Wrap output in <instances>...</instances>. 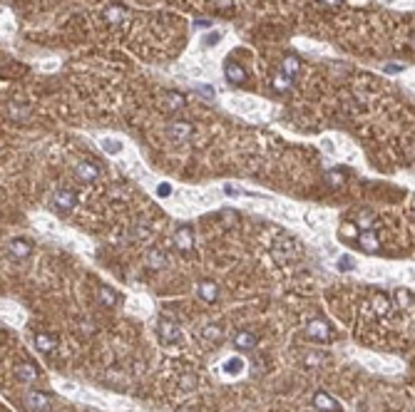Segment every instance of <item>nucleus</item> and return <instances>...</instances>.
Returning a JSON list of instances; mask_svg holds the SVG:
<instances>
[{
    "mask_svg": "<svg viewBox=\"0 0 415 412\" xmlns=\"http://www.w3.org/2000/svg\"><path fill=\"white\" fill-rule=\"evenodd\" d=\"M281 70L288 77H296V75H299V57H296V55L283 57V67H281Z\"/></svg>",
    "mask_w": 415,
    "mask_h": 412,
    "instance_id": "obj_21",
    "label": "nucleus"
},
{
    "mask_svg": "<svg viewBox=\"0 0 415 412\" xmlns=\"http://www.w3.org/2000/svg\"><path fill=\"white\" fill-rule=\"evenodd\" d=\"M358 241H360V246H363L365 251H371V253L378 251V236L373 234V231H363V234L358 236Z\"/></svg>",
    "mask_w": 415,
    "mask_h": 412,
    "instance_id": "obj_17",
    "label": "nucleus"
},
{
    "mask_svg": "<svg viewBox=\"0 0 415 412\" xmlns=\"http://www.w3.org/2000/svg\"><path fill=\"white\" fill-rule=\"evenodd\" d=\"M53 204H55L57 211H62V214H67V211H72L77 204V196L75 191H70V189H55V194H53Z\"/></svg>",
    "mask_w": 415,
    "mask_h": 412,
    "instance_id": "obj_1",
    "label": "nucleus"
},
{
    "mask_svg": "<svg viewBox=\"0 0 415 412\" xmlns=\"http://www.w3.org/2000/svg\"><path fill=\"white\" fill-rule=\"evenodd\" d=\"M174 246L182 248V251H189V248L194 246V231H191L189 226L177 228V231H174Z\"/></svg>",
    "mask_w": 415,
    "mask_h": 412,
    "instance_id": "obj_8",
    "label": "nucleus"
},
{
    "mask_svg": "<svg viewBox=\"0 0 415 412\" xmlns=\"http://www.w3.org/2000/svg\"><path fill=\"white\" fill-rule=\"evenodd\" d=\"M147 263H150V268H164V263H167V253L164 251H159V248H152L147 251Z\"/></svg>",
    "mask_w": 415,
    "mask_h": 412,
    "instance_id": "obj_15",
    "label": "nucleus"
},
{
    "mask_svg": "<svg viewBox=\"0 0 415 412\" xmlns=\"http://www.w3.org/2000/svg\"><path fill=\"white\" fill-rule=\"evenodd\" d=\"M197 92L202 94L204 99H214V90H211L209 85H199V87H197Z\"/></svg>",
    "mask_w": 415,
    "mask_h": 412,
    "instance_id": "obj_31",
    "label": "nucleus"
},
{
    "mask_svg": "<svg viewBox=\"0 0 415 412\" xmlns=\"http://www.w3.org/2000/svg\"><path fill=\"white\" fill-rule=\"evenodd\" d=\"M211 5H216V8H229L231 0H211Z\"/></svg>",
    "mask_w": 415,
    "mask_h": 412,
    "instance_id": "obj_36",
    "label": "nucleus"
},
{
    "mask_svg": "<svg viewBox=\"0 0 415 412\" xmlns=\"http://www.w3.org/2000/svg\"><path fill=\"white\" fill-rule=\"evenodd\" d=\"M219 42V33H207L204 38H202V45L204 47H211V45H216Z\"/></svg>",
    "mask_w": 415,
    "mask_h": 412,
    "instance_id": "obj_27",
    "label": "nucleus"
},
{
    "mask_svg": "<svg viewBox=\"0 0 415 412\" xmlns=\"http://www.w3.org/2000/svg\"><path fill=\"white\" fill-rule=\"evenodd\" d=\"M122 147H125V144H122L119 139H102V149L107 151V154H119Z\"/></svg>",
    "mask_w": 415,
    "mask_h": 412,
    "instance_id": "obj_23",
    "label": "nucleus"
},
{
    "mask_svg": "<svg viewBox=\"0 0 415 412\" xmlns=\"http://www.w3.org/2000/svg\"><path fill=\"white\" fill-rule=\"evenodd\" d=\"M313 405H316L319 410H323V412H336V410H338V402H336L331 395H326V393H316V395H313Z\"/></svg>",
    "mask_w": 415,
    "mask_h": 412,
    "instance_id": "obj_13",
    "label": "nucleus"
},
{
    "mask_svg": "<svg viewBox=\"0 0 415 412\" xmlns=\"http://www.w3.org/2000/svg\"><path fill=\"white\" fill-rule=\"evenodd\" d=\"M97 298L102 300L105 305H117V293H114L110 286H100V291H97Z\"/></svg>",
    "mask_w": 415,
    "mask_h": 412,
    "instance_id": "obj_20",
    "label": "nucleus"
},
{
    "mask_svg": "<svg viewBox=\"0 0 415 412\" xmlns=\"http://www.w3.org/2000/svg\"><path fill=\"white\" fill-rule=\"evenodd\" d=\"M323 5H328V8H338L340 5V0H321Z\"/></svg>",
    "mask_w": 415,
    "mask_h": 412,
    "instance_id": "obj_37",
    "label": "nucleus"
},
{
    "mask_svg": "<svg viewBox=\"0 0 415 412\" xmlns=\"http://www.w3.org/2000/svg\"><path fill=\"white\" fill-rule=\"evenodd\" d=\"M197 296L202 300H207V303H214L216 300V296H219V286L214 281H202L199 286H197Z\"/></svg>",
    "mask_w": 415,
    "mask_h": 412,
    "instance_id": "obj_9",
    "label": "nucleus"
},
{
    "mask_svg": "<svg viewBox=\"0 0 415 412\" xmlns=\"http://www.w3.org/2000/svg\"><path fill=\"white\" fill-rule=\"evenodd\" d=\"M323 179H326L331 187H340L346 176H343V171H326V174H323Z\"/></svg>",
    "mask_w": 415,
    "mask_h": 412,
    "instance_id": "obj_25",
    "label": "nucleus"
},
{
    "mask_svg": "<svg viewBox=\"0 0 415 412\" xmlns=\"http://www.w3.org/2000/svg\"><path fill=\"white\" fill-rule=\"evenodd\" d=\"M182 388H187V390H191V388H194V375H187V377H182Z\"/></svg>",
    "mask_w": 415,
    "mask_h": 412,
    "instance_id": "obj_33",
    "label": "nucleus"
},
{
    "mask_svg": "<svg viewBox=\"0 0 415 412\" xmlns=\"http://www.w3.org/2000/svg\"><path fill=\"white\" fill-rule=\"evenodd\" d=\"M398 300L400 303H410V293L408 291H398Z\"/></svg>",
    "mask_w": 415,
    "mask_h": 412,
    "instance_id": "obj_35",
    "label": "nucleus"
},
{
    "mask_svg": "<svg viewBox=\"0 0 415 412\" xmlns=\"http://www.w3.org/2000/svg\"><path fill=\"white\" fill-rule=\"evenodd\" d=\"M234 345H236L239 350H254V348H256V336H254L251 330H239V333L234 336Z\"/></svg>",
    "mask_w": 415,
    "mask_h": 412,
    "instance_id": "obj_12",
    "label": "nucleus"
},
{
    "mask_svg": "<svg viewBox=\"0 0 415 412\" xmlns=\"http://www.w3.org/2000/svg\"><path fill=\"white\" fill-rule=\"evenodd\" d=\"M167 134H169L172 142H184V139H189L194 134V127L189 122H172L167 127Z\"/></svg>",
    "mask_w": 415,
    "mask_h": 412,
    "instance_id": "obj_6",
    "label": "nucleus"
},
{
    "mask_svg": "<svg viewBox=\"0 0 415 412\" xmlns=\"http://www.w3.org/2000/svg\"><path fill=\"white\" fill-rule=\"evenodd\" d=\"M358 226H360V228H373V216H371V214H360V216H358Z\"/></svg>",
    "mask_w": 415,
    "mask_h": 412,
    "instance_id": "obj_29",
    "label": "nucleus"
},
{
    "mask_svg": "<svg viewBox=\"0 0 415 412\" xmlns=\"http://www.w3.org/2000/svg\"><path fill=\"white\" fill-rule=\"evenodd\" d=\"M177 412H194V410H191V407H179Z\"/></svg>",
    "mask_w": 415,
    "mask_h": 412,
    "instance_id": "obj_39",
    "label": "nucleus"
},
{
    "mask_svg": "<svg viewBox=\"0 0 415 412\" xmlns=\"http://www.w3.org/2000/svg\"><path fill=\"white\" fill-rule=\"evenodd\" d=\"M159 338L164 340V343H169V345H174V343H179L182 340V328L174 323V320H159Z\"/></svg>",
    "mask_w": 415,
    "mask_h": 412,
    "instance_id": "obj_2",
    "label": "nucleus"
},
{
    "mask_svg": "<svg viewBox=\"0 0 415 412\" xmlns=\"http://www.w3.org/2000/svg\"><path fill=\"white\" fill-rule=\"evenodd\" d=\"M219 336H222V333H219V328H214V325H209L207 330L202 333V338H204V340H216Z\"/></svg>",
    "mask_w": 415,
    "mask_h": 412,
    "instance_id": "obj_30",
    "label": "nucleus"
},
{
    "mask_svg": "<svg viewBox=\"0 0 415 412\" xmlns=\"http://www.w3.org/2000/svg\"><path fill=\"white\" fill-rule=\"evenodd\" d=\"M75 176L80 182H85V184H92L94 179L100 176V169H97V164H92V162H77Z\"/></svg>",
    "mask_w": 415,
    "mask_h": 412,
    "instance_id": "obj_4",
    "label": "nucleus"
},
{
    "mask_svg": "<svg viewBox=\"0 0 415 412\" xmlns=\"http://www.w3.org/2000/svg\"><path fill=\"white\" fill-rule=\"evenodd\" d=\"M127 18H130V13H127L122 5H110V8L105 10V20H107L110 25H125Z\"/></svg>",
    "mask_w": 415,
    "mask_h": 412,
    "instance_id": "obj_11",
    "label": "nucleus"
},
{
    "mask_svg": "<svg viewBox=\"0 0 415 412\" xmlns=\"http://www.w3.org/2000/svg\"><path fill=\"white\" fill-rule=\"evenodd\" d=\"M400 70H403V67H400V65H396V62H390V65L385 67V72H388V75H396V72H400Z\"/></svg>",
    "mask_w": 415,
    "mask_h": 412,
    "instance_id": "obj_34",
    "label": "nucleus"
},
{
    "mask_svg": "<svg viewBox=\"0 0 415 412\" xmlns=\"http://www.w3.org/2000/svg\"><path fill=\"white\" fill-rule=\"evenodd\" d=\"M35 345H38L42 353H53L57 345V338L55 336H45V333H38L35 336Z\"/></svg>",
    "mask_w": 415,
    "mask_h": 412,
    "instance_id": "obj_16",
    "label": "nucleus"
},
{
    "mask_svg": "<svg viewBox=\"0 0 415 412\" xmlns=\"http://www.w3.org/2000/svg\"><path fill=\"white\" fill-rule=\"evenodd\" d=\"M164 105H167V110H182L184 107V97L179 92H164Z\"/></svg>",
    "mask_w": 415,
    "mask_h": 412,
    "instance_id": "obj_19",
    "label": "nucleus"
},
{
    "mask_svg": "<svg viewBox=\"0 0 415 412\" xmlns=\"http://www.w3.org/2000/svg\"><path fill=\"white\" fill-rule=\"evenodd\" d=\"M15 377H18L20 382L30 385V382L38 380V370H35V365H30V363H20V365H15Z\"/></svg>",
    "mask_w": 415,
    "mask_h": 412,
    "instance_id": "obj_10",
    "label": "nucleus"
},
{
    "mask_svg": "<svg viewBox=\"0 0 415 412\" xmlns=\"http://www.w3.org/2000/svg\"><path fill=\"white\" fill-rule=\"evenodd\" d=\"M224 75H227V80L231 82V85H241L244 82V67L241 65H236V62H227V67H224Z\"/></svg>",
    "mask_w": 415,
    "mask_h": 412,
    "instance_id": "obj_14",
    "label": "nucleus"
},
{
    "mask_svg": "<svg viewBox=\"0 0 415 412\" xmlns=\"http://www.w3.org/2000/svg\"><path fill=\"white\" fill-rule=\"evenodd\" d=\"M47 405H50V397L45 393H38V390H30V393L25 395V407L30 412H45L47 410Z\"/></svg>",
    "mask_w": 415,
    "mask_h": 412,
    "instance_id": "obj_3",
    "label": "nucleus"
},
{
    "mask_svg": "<svg viewBox=\"0 0 415 412\" xmlns=\"http://www.w3.org/2000/svg\"><path fill=\"white\" fill-rule=\"evenodd\" d=\"M194 25H197V28H209V25H211V22H209V20H197V22H194Z\"/></svg>",
    "mask_w": 415,
    "mask_h": 412,
    "instance_id": "obj_38",
    "label": "nucleus"
},
{
    "mask_svg": "<svg viewBox=\"0 0 415 412\" xmlns=\"http://www.w3.org/2000/svg\"><path fill=\"white\" fill-rule=\"evenodd\" d=\"M8 251H10V256H13V259L25 261V259L30 256V251H33V244H30L28 239H13V241L8 244Z\"/></svg>",
    "mask_w": 415,
    "mask_h": 412,
    "instance_id": "obj_7",
    "label": "nucleus"
},
{
    "mask_svg": "<svg viewBox=\"0 0 415 412\" xmlns=\"http://www.w3.org/2000/svg\"><path fill=\"white\" fill-rule=\"evenodd\" d=\"M244 370V360H239V357H229L227 363H224V373L229 375H236Z\"/></svg>",
    "mask_w": 415,
    "mask_h": 412,
    "instance_id": "obj_22",
    "label": "nucleus"
},
{
    "mask_svg": "<svg viewBox=\"0 0 415 412\" xmlns=\"http://www.w3.org/2000/svg\"><path fill=\"white\" fill-rule=\"evenodd\" d=\"M328 336H331V330H328V323L326 320H311L306 325V338H311V340L323 343V340H328Z\"/></svg>",
    "mask_w": 415,
    "mask_h": 412,
    "instance_id": "obj_5",
    "label": "nucleus"
},
{
    "mask_svg": "<svg viewBox=\"0 0 415 412\" xmlns=\"http://www.w3.org/2000/svg\"><path fill=\"white\" fill-rule=\"evenodd\" d=\"M291 82H294V77H288L286 72H276L274 75V80H271V85H274V90H279V92H283V90H288L291 87Z\"/></svg>",
    "mask_w": 415,
    "mask_h": 412,
    "instance_id": "obj_18",
    "label": "nucleus"
},
{
    "mask_svg": "<svg viewBox=\"0 0 415 412\" xmlns=\"http://www.w3.org/2000/svg\"><path fill=\"white\" fill-rule=\"evenodd\" d=\"M8 117L10 119H25L28 117V110L22 105H8Z\"/></svg>",
    "mask_w": 415,
    "mask_h": 412,
    "instance_id": "obj_24",
    "label": "nucleus"
},
{
    "mask_svg": "<svg viewBox=\"0 0 415 412\" xmlns=\"http://www.w3.org/2000/svg\"><path fill=\"white\" fill-rule=\"evenodd\" d=\"M338 268L340 271H351V268H353V259H351V256H343L338 261Z\"/></svg>",
    "mask_w": 415,
    "mask_h": 412,
    "instance_id": "obj_32",
    "label": "nucleus"
},
{
    "mask_svg": "<svg viewBox=\"0 0 415 412\" xmlns=\"http://www.w3.org/2000/svg\"><path fill=\"white\" fill-rule=\"evenodd\" d=\"M169 194H172V184H167V182H162V184L157 187V196H159V199H167Z\"/></svg>",
    "mask_w": 415,
    "mask_h": 412,
    "instance_id": "obj_28",
    "label": "nucleus"
},
{
    "mask_svg": "<svg viewBox=\"0 0 415 412\" xmlns=\"http://www.w3.org/2000/svg\"><path fill=\"white\" fill-rule=\"evenodd\" d=\"M373 305H376L378 313H383V316L390 311V300L385 298V296H376V298H373Z\"/></svg>",
    "mask_w": 415,
    "mask_h": 412,
    "instance_id": "obj_26",
    "label": "nucleus"
}]
</instances>
